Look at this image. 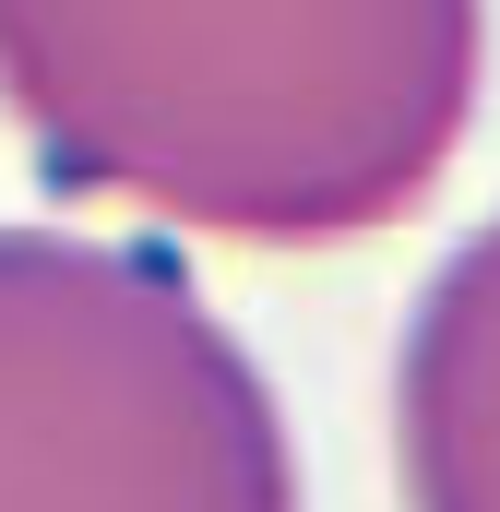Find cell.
<instances>
[{
  "label": "cell",
  "instance_id": "obj_1",
  "mask_svg": "<svg viewBox=\"0 0 500 512\" xmlns=\"http://www.w3.org/2000/svg\"><path fill=\"white\" fill-rule=\"evenodd\" d=\"M489 84V0H0V108L60 191L250 251L429 203Z\"/></svg>",
  "mask_w": 500,
  "mask_h": 512
},
{
  "label": "cell",
  "instance_id": "obj_2",
  "mask_svg": "<svg viewBox=\"0 0 500 512\" xmlns=\"http://www.w3.org/2000/svg\"><path fill=\"white\" fill-rule=\"evenodd\" d=\"M0 512H298L286 417L179 262L0 227Z\"/></svg>",
  "mask_w": 500,
  "mask_h": 512
},
{
  "label": "cell",
  "instance_id": "obj_3",
  "mask_svg": "<svg viewBox=\"0 0 500 512\" xmlns=\"http://www.w3.org/2000/svg\"><path fill=\"white\" fill-rule=\"evenodd\" d=\"M393 477H405V512H500V215L405 310Z\"/></svg>",
  "mask_w": 500,
  "mask_h": 512
}]
</instances>
